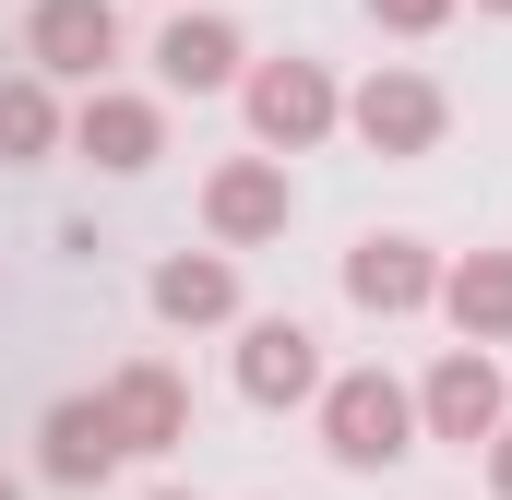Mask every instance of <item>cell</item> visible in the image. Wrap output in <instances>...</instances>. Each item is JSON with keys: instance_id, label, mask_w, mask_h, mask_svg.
<instances>
[{"instance_id": "cell-1", "label": "cell", "mask_w": 512, "mask_h": 500, "mask_svg": "<svg viewBox=\"0 0 512 500\" xmlns=\"http://www.w3.org/2000/svg\"><path fill=\"white\" fill-rule=\"evenodd\" d=\"M405 429H417V393L393 370H346V381H322V441H334V465H393L405 453Z\"/></svg>"}, {"instance_id": "cell-2", "label": "cell", "mask_w": 512, "mask_h": 500, "mask_svg": "<svg viewBox=\"0 0 512 500\" xmlns=\"http://www.w3.org/2000/svg\"><path fill=\"white\" fill-rule=\"evenodd\" d=\"M346 120H358V143H370V155H429L453 108H441V84H429V72L382 60V72H370V84L346 96Z\"/></svg>"}, {"instance_id": "cell-3", "label": "cell", "mask_w": 512, "mask_h": 500, "mask_svg": "<svg viewBox=\"0 0 512 500\" xmlns=\"http://www.w3.org/2000/svg\"><path fill=\"white\" fill-rule=\"evenodd\" d=\"M417 417H429L441 441L477 453V441H501V429H512V393H501V370H489L477 346H453V358L429 370V393H417Z\"/></svg>"}, {"instance_id": "cell-4", "label": "cell", "mask_w": 512, "mask_h": 500, "mask_svg": "<svg viewBox=\"0 0 512 500\" xmlns=\"http://www.w3.org/2000/svg\"><path fill=\"white\" fill-rule=\"evenodd\" d=\"M334 120H346V96L322 84V60H262V72H251V131H262V143L298 155V143H322Z\"/></svg>"}, {"instance_id": "cell-5", "label": "cell", "mask_w": 512, "mask_h": 500, "mask_svg": "<svg viewBox=\"0 0 512 500\" xmlns=\"http://www.w3.org/2000/svg\"><path fill=\"white\" fill-rule=\"evenodd\" d=\"M24 48H36L48 84H96L108 48H120V12H108V0H36V12H24Z\"/></svg>"}, {"instance_id": "cell-6", "label": "cell", "mask_w": 512, "mask_h": 500, "mask_svg": "<svg viewBox=\"0 0 512 500\" xmlns=\"http://www.w3.org/2000/svg\"><path fill=\"white\" fill-rule=\"evenodd\" d=\"M203 215H215V239H227V250L286 239V167H274V155H227V167L203 179Z\"/></svg>"}, {"instance_id": "cell-7", "label": "cell", "mask_w": 512, "mask_h": 500, "mask_svg": "<svg viewBox=\"0 0 512 500\" xmlns=\"http://www.w3.org/2000/svg\"><path fill=\"white\" fill-rule=\"evenodd\" d=\"M108 417H120V453H167V441H191V381L167 358H131L108 381Z\"/></svg>"}, {"instance_id": "cell-8", "label": "cell", "mask_w": 512, "mask_h": 500, "mask_svg": "<svg viewBox=\"0 0 512 500\" xmlns=\"http://www.w3.org/2000/svg\"><path fill=\"white\" fill-rule=\"evenodd\" d=\"M72 143L96 155V167H155L167 155V120H155V96H120V84H84V108H72Z\"/></svg>"}, {"instance_id": "cell-9", "label": "cell", "mask_w": 512, "mask_h": 500, "mask_svg": "<svg viewBox=\"0 0 512 500\" xmlns=\"http://www.w3.org/2000/svg\"><path fill=\"white\" fill-rule=\"evenodd\" d=\"M346 298L382 310V322H405V310L441 298V262H429L417 239H358V250H346Z\"/></svg>"}, {"instance_id": "cell-10", "label": "cell", "mask_w": 512, "mask_h": 500, "mask_svg": "<svg viewBox=\"0 0 512 500\" xmlns=\"http://www.w3.org/2000/svg\"><path fill=\"white\" fill-rule=\"evenodd\" d=\"M239 393H251V405H310V393H322L310 322H251V334H239Z\"/></svg>"}, {"instance_id": "cell-11", "label": "cell", "mask_w": 512, "mask_h": 500, "mask_svg": "<svg viewBox=\"0 0 512 500\" xmlns=\"http://www.w3.org/2000/svg\"><path fill=\"white\" fill-rule=\"evenodd\" d=\"M36 441H48V477H60V489H96V477L120 465V417H108V393H60Z\"/></svg>"}, {"instance_id": "cell-12", "label": "cell", "mask_w": 512, "mask_h": 500, "mask_svg": "<svg viewBox=\"0 0 512 500\" xmlns=\"http://www.w3.org/2000/svg\"><path fill=\"white\" fill-rule=\"evenodd\" d=\"M155 72H167L179 96H215V84H239V24H227V12H167V36H155Z\"/></svg>"}, {"instance_id": "cell-13", "label": "cell", "mask_w": 512, "mask_h": 500, "mask_svg": "<svg viewBox=\"0 0 512 500\" xmlns=\"http://www.w3.org/2000/svg\"><path fill=\"white\" fill-rule=\"evenodd\" d=\"M441 310H453L465 346H512V250H465L441 274Z\"/></svg>"}, {"instance_id": "cell-14", "label": "cell", "mask_w": 512, "mask_h": 500, "mask_svg": "<svg viewBox=\"0 0 512 500\" xmlns=\"http://www.w3.org/2000/svg\"><path fill=\"white\" fill-rule=\"evenodd\" d=\"M155 310H167V322H227V310H239V274H227L215 250H167V262H155Z\"/></svg>"}, {"instance_id": "cell-15", "label": "cell", "mask_w": 512, "mask_h": 500, "mask_svg": "<svg viewBox=\"0 0 512 500\" xmlns=\"http://www.w3.org/2000/svg\"><path fill=\"white\" fill-rule=\"evenodd\" d=\"M60 96H48V72H12V84H0V155H48V143H60Z\"/></svg>"}, {"instance_id": "cell-16", "label": "cell", "mask_w": 512, "mask_h": 500, "mask_svg": "<svg viewBox=\"0 0 512 500\" xmlns=\"http://www.w3.org/2000/svg\"><path fill=\"white\" fill-rule=\"evenodd\" d=\"M441 12H453V0H370V24H393V36H429Z\"/></svg>"}, {"instance_id": "cell-17", "label": "cell", "mask_w": 512, "mask_h": 500, "mask_svg": "<svg viewBox=\"0 0 512 500\" xmlns=\"http://www.w3.org/2000/svg\"><path fill=\"white\" fill-rule=\"evenodd\" d=\"M489 489L512 500V429H501V441H489Z\"/></svg>"}, {"instance_id": "cell-18", "label": "cell", "mask_w": 512, "mask_h": 500, "mask_svg": "<svg viewBox=\"0 0 512 500\" xmlns=\"http://www.w3.org/2000/svg\"><path fill=\"white\" fill-rule=\"evenodd\" d=\"M0 500H24V489H12V477H0Z\"/></svg>"}, {"instance_id": "cell-19", "label": "cell", "mask_w": 512, "mask_h": 500, "mask_svg": "<svg viewBox=\"0 0 512 500\" xmlns=\"http://www.w3.org/2000/svg\"><path fill=\"white\" fill-rule=\"evenodd\" d=\"M155 500H191V489H155Z\"/></svg>"}, {"instance_id": "cell-20", "label": "cell", "mask_w": 512, "mask_h": 500, "mask_svg": "<svg viewBox=\"0 0 512 500\" xmlns=\"http://www.w3.org/2000/svg\"><path fill=\"white\" fill-rule=\"evenodd\" d=\"M489 12H512V0H489Z\"/></svg>"}]
</instances>
